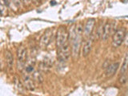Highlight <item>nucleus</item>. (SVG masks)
Wrapping results in <instances>:
<instances>
[{"instance_id":"6ab92c4d","label":"nucleus","mask_w":128,"mask_h":96,"mask_svg":"<svg viewBox=\"0 0 128 96\" xmlns=\"http://www.w3.org/2000/svg\"><path fill=\"white\" fill-rule=\"evenodd\" d=\"M30 1L31 0H22V2H24V4H30Z\"/></svg>"},{"instance_id":"f8f14e48","label":"nucleus","mask_w":128,"mask_h":96,"mask_svg":"<svg viewBox=\"0 0 128 96\" xmlns=\"http://www.w3.org/2000/svg\"><path fill=\"white\" fill-rule=\"evenodd\" d=\"M128 70V51L125 54V57H124L123 59V62H122V65L121 67V70H120V74H125L126 72Z\"/></svg>"},{"instance_id":"4be33fe9","label":"nucleus","mask_w":128,"mask_h":96,"mask_svg":"<svg viewBox=\"0 0 128 96\" xmlns=\"http://www.w3.org/2000/svg\"></svg>"},{"instance_id":"6e6552de","label":"nucleus","mask_w":128,"mask_h":96,"mask_svg":"<svg viewBox=\"0 0 128 96\" xmlns=\"http://www.w3.org/2000/svg\"><path fill=\"white\" fill-rule=\"evenodd\" d=\"M118 67H119V62H114V63H112V64H110V65L106 67V72H105L106 77L110 78V77H111V76H113L115 74V72L117 71Z\"/></svg>"},{"instance_id":"aec40b11","label":"nucleus","mask_w":128,"mask_h":96,"mask_svg":"<svg viewBox=\"0 0 128 96\" xmlns=\"http://www.w3.org/2000/svg\"><path fill=\"white\" fill-rule=\"evenodd\" d=\"M125 43H126V46L128 45V34L127 35L126 34V37H125Z\"/></svg>"},{"instance_id":"dca6fc26","label":"nucleus","mask_w":128,"mask_h":96,"mask_svg":"<svg viewBox=\"0 0 128 96\" xmlns=\"http://www.w3.org/2000/svg\"><path fill=\"white\" fill-rule=\"evenodd\" d=\"M34 70V66H31V65H30V66H27L26 67V73H31L32 71Z\"/></svg>"},{"instance_id":"9b49d317","label":"nucleus","mask_w":128,"mask_h":96,"mask_svg":"<svg viewBox=\"0 0 128 96\" xmlns=\"http://www.w3.org/2000/svg\"><path fill=\"white\" fill-rule=\"evenodd\" d=\"M5 58H6V62L7 63L8 66L12 67V66H13V64H14V57L10 50L5 51Z\"/></svg>"},{"instance_id":"4468645a","label":"nucleus","mask_w":128,"mask_h":96,"mask_svg":"<svg viewBox=\"0 0 128 96\" xmlns=\"http://www.w3.org/2000/svg\"><path fill=\"white\" fill-rule=\"evenodd\" d=\"M33 78L34 80H36V81H38L39 82H42V77L41 74H39L38 72H34V74H33Z\"/></svg>"},{"instance_id":"7ed1b4c3","label":"nucleus","mask_w":128,"mask_h":96,"mask_svg":"<svg viewBox=\"0 0 128 96\" xmlns=\"http://www.w3.org/2000/svg\"><path fill=\"white\" fill-rule=\"evenodd\" d=\"M70 56V49L69 42L65 43L62 46L58 48V58L61 62H66Z\"/></svg>"},{"instance_id":"39448f33","label":"nucleus","mask_w":128,"mask_h":96,"mask_svg":"<svg viewBox=\"0 0 128 96\" xmlns=\"http://www.w3.org/2000/svg\"><path fill=\"white\" fill-rule=\"evenodd\" d=\"M52 36H53V30L51 28H49L45 31V33L43 34L41 39H40V46H41V48L45 49L47 47V46L50 42V40L52 39Z\"/></svg>"},{"instance_id":"0eeeda50","label":"nucleus","mask_w":128,"mask_h":96,"mask_svg":"<svg viewBox=\"0 0 128 96\" xmlns=\"http://www.w3.org/2000/svg\"><path fill=\"white\" fill-rule=\"evenodd\" d=\"M94 24H95V20L94 18H90L86 21L85 26H84V35H85L86 37L88 38L91 35V33H92V31H93L94 26Z\"/></svg>"},{"instance_id":"a211bd4d","label":"nucleus","mask_w":128,"mask_h":96,"mask_svg":"<svg viewBox=\"0 0 128 96\" xmlns=\"http://www.w3.org/2000/svg\"><path fill=\"white\" fill-rule=\"evenodd\" d=\"M2 2L5 3L6 6H9L10 4V0H2Z\"/></svg>"},{"instance_id":"ddd939ff","label":"nucleus","mask_w":128,"mask_h":96,"mask_svg":"<svg viewBox=\"0 0 128 96\" xmlns=\"http://www.w3.org/2000/svg\"><path fill=\"white\" fill-rule=\"evenodd\" d=\"M23 82L25 86H26V88H28L29 90H34V83L32 82V80H30V78H29V76H23Z\"/></svg>"},{"instance_id":"f3484780","label":"nucleus","mask_w":128,"mask_h":96,"mask_svg":"<svg viewBox=\"0 0 128 96\" xmlns=\"http://www.w3.org/2000/svg\"><path fill=\"white\" fill-rule=\"evenodd\" d=\"M11 1L15 6H17L18 7L21 6V1H22V0H11Z\"/></svg>"},{"instance_id":"423d86ee","label":"nucleus","mask_w":128,"mask_h":96,"mask_svg":"<svg viewBox=\"0 0 128 96\" xmlns=\"http://www.w3.org/2000/svg\"><path fill=\"white\" fill-rule=\"evenodd\" d=\"M17 57H18V62L22 66L25 63L26 60V48L23 46H20L17 50Z\"/></svg>"},{"instance_id":"f03ea898","label":"nucleus","mask_w":128,"mask_h":96,"mask_svg":"<svg viewBox=\"0 0 128 96\" xmlns=\"http://www.w3.org/2000/svg\"><path fill=\"white\" fill-rule=\"evenodd\" d=\"M69 40V33L65 26H60L56 34V46L57 48L62 46Z\"/></svg>"},{"instance_id":"2eb2a0df","label":"nucleus","mask_w":128,"mask_h":96,"mask_svg":"<svg viewBox=\"0 0 128 96\" xmlns=\"http://www.w3.org/2000/svg\"><path fill=\"white\" fill-rule=\"evenodd\" d=\"M6 6H4L3 3H1V14H2V16H5L6 14V13H5V10H6Z\"/></svg>"},{"instance_id":"412c9836","label":"nucleus","mask_w":128,"mask_h":96,"mask_svg":"<svg viewBox=\"0 0 128 96\" xmlns=\"http://www.w3.org/2000/svg\"><path fill=\"white\" fill-rule=\"evenodd\" d=\"M50 5H51V6H54V5H56V1H54V0H52V1H50Z\"/></svg>"},{"instance_id":"9d476101","label":"nucleus","mask_w":128,"mask_h":96,"mask_svg":"<svg viewBox=\"0 0 128 96\" xmlns=\"http://www.w3.org/2000/svg\"><path fill=\"white\" fill-rule=\"evenodd\" d=\"M110 30H111V26L110 22H106L102 27V35L101 38L103 41H106L107 38H109L110 34Z\"/></svg>"},{"instance_id":"1a4fd4ad","label":"nucleus","mask_w":128,"mask_h":96,"mask_svg":"<svg viewBox=\"0 0 128 96\" xmlns=\"http://www.w3.org/2000/svg\"><path fill=\"white\" fill-rule=\"evenodd\" d=\"M92 46H93V40L90 39V38L87 39L85 42V43H84L83 47H82V55L84 56V57H86V56H87L88 54H89V53L92 49Z\"/></svg>"},{"instance_id":"20e7f679","label":"nucleus","mask_w":128,"mask_h":96,"mask_svg":"<svg viewBox=\"0 0 128 96\" xmlns=\"http://www.w3.org/2000/svg\"><path fill=\"white\" fill-rule=\"evenodd\" d=\"M126 37V30L124 28H121L115 31L113 35V46L115 47L119 46L124 42Z\"/></svg>"},{"instance_id":"f257e3e1","label":"nucleus","mask_w":128,"mask_h":96,"mask_svg":"<svg viewBox=\"0 0 128 96\" xmlns=\"http://www.w3.org/2000/svg\"><path fill=\"white\" fill-rule=\"evenodd\" d=\"M84 28L81 23H79L78 25L76 26L75 30H76V35L74 38L71 41L72 44V56H73L74 60L78 59V55H79V51L80 48H81V44H82V36L83 33Z\"/></svg>"}]
</instances>
